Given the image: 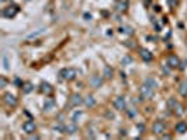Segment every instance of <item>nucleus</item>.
<instances>
[{"label": "nucleus", "mask_w": 187, "mask_h": 140, "mask_svg": "<svg viewBox=\"0 0 187 140\" xmlns=\"http://www.w3.org/2000/svg\"><path fill=\"white\" fill-rule=\"evenodd\" d=\"M77 76V71L73 67H66V69H62L59 71V78L61 80H66V81H72L75 80Z\"/></svg>", "instance_id": "obj_1"}, {"label": "nucleus", "mask_w": 187, "mask_h": 140, "mask_svg": "<svg viewBox=\"0 0 187 140\" xmlns=\"http://www.w3.org/2000/svg\"><path fill=\"white\" fill-rule=\"evenodd\" d=\"M139 94H141V98L142 100H152L155 97V90L152 87H149L148 84H142L139 87Z\"/></svg>", "instance_id": "obj_2"}, {"label": "nucleus", "mask_w": 187, "mask_h": 140, "mask_svg": "<svg viewBox=\"0 0 187 140\" xmlns=\"http://www.w3.org/2000/svg\"><path fill=\"white\" fill-rule=\"evenodd\" d=\"M18 11H20V7H18L17 4H11V6H8V7L3 8V17H6V18H13V17L17 16Z\"/></svg>", "instance_id": "obj_3"}, {"label": "nucleus", "mask_w": 187, "mask_h": 140, "mask_svg": "<svg viewBox=\"0 0 187 140\" xmlns=\"http://www.w3.org/2000/svg\"><path fill=\"white\" fill-rule=\"evenodd\" d=\"M165 130H166V125H165V122H162V121H156V122H154V125H152V133H154V134H163Z\"/></svg>", "instance_id": "obj_4"}, {"label": "nucleus", "mask_w": 187, "mask_h": 140, "mask_svg": "<svg viewBox=\"0 0 187 140\" xmlns=\"http://www.w3.org/2000/svg\"><path fill=\"white\" fill-rule=\"evenodd\" d=\"M23 130H24L27 134H31L37 130V125L34 121H25L24 123H23Z\"/></svg>", "instance_id": "obj_5"}, {"label": "nucleus", "mask_w": 187, "mask_h": 140, "mask_svg": "<svg viewBox=\"0 0 187 140\" xmlns=\"http://www.w3.org/2000/svg\"><path fill=\"white\" fill-rule=\"evenodd\" d=\"M3 101L7 104L8 107H16L17 105V98L11 93H6L3 95Z\"/></svg>", "instance_id": "obj_6"}, {"label": "nucleus", "mask_w": 187, "mask_h": 140, "mask_svg": "<svg viewBox=\"0 0 187 140\" xmlns=\"http://www.w3.org/2000/svg\"><path fill=\"white\" fill-rule=\"evenodd\" d=\"M113 105L117 111H124V109H125V105H127V104H125V98H124V97H117V98L114 100Z\"/></svg>", "instance_id": "obj_7"}, {"label": "nucleus", "mask_w": 187, "mask_h": 140, "mask_svg": "<svg viewBox=\"0 0 187 140\" xmlns=\"http://www.w3.org/2000/svg\"><path fill=\"white\" fill-rule=\"evenodd\" d=\"M139 56L142 58L144 62H152V59H154L152 53L148 49H145V48H139Z\"/></svg>", "instance_id": "obj_8"}, {"label": "nucleus", "mask_w": 187, "mask_h": 140, "mask_svg": "<svg viewBox=\"0 0 187 140\" xmlns=\"http://www.w3.org/2000/svg\"><path fill=\"white\" fill-rule=\"evenodd\" d=\"M167 64L170 66L172 69H177V67H180V59L176 55H170L167 58Z\"/></svg>", "instance_id": "obj_9"}, {"label": "nucleus", "mask_w": 187, "mask_h": 140, "mask_svg": "<svg viewBox=\"0 0 187 140\" xmlns=\"http://www.w3.org/2000/svg\"><path fill=\"white\" fill-rule=\"evenodd\" d=\"M127 8H128V3H127L125 0H118V1L115 3V10H117L118 13H125Z\"/></svg>", "instance_id": "obj_10"}, {"label": "nucleus", "mask_w": 187, "mask_h": 140, "mask_svg": "<svg viewBox=\"0 0 187 140\" xmlns=\"http://www.w3.org/2000/svg\"><path fill=\"white\" fill-rule=\"evenodd\" d=\"M77 130H79V128H77L76 122H72V123L65 125V133L66 134H75Z\"/></svg>", "instance_id": "obj_11"}, {"label": "nucleus", "mask_w": 187, "mask_h": 140, "mask_svg": "<svg viewBox=\"0 0 187 140\" xmlns=\"http://www.w3.org/2000/svg\"><path fill=\"white\" fill-rule=\"evenodd\" d=\"M84 102V100L82 98L80 94H73L72 97H70V104L73 105V107H79V105H82Z\"/></svg>", "instance_id": "obj_12"}, {"label": "nucleus", "mask_w": 187, "mask_h": 140, "mask_svg": "<svg viewBox=\"0 0 187 140\" xmlns=\"http://www.w3.org/2000/svg\"><path fill=\"white\" fill-rule=\"evenodd\" d=\"M55 105H57V101L54 100V98H47L45 102H44V111H52V109L55 108Z\"/></svg>", "instance_id": "obj_13"}, {"label": "nucleus", "mask_w": 187, "mask_h": 140, "mask_svg": "<svg viewBox=\"0 0 187 140\" xmlns=\"http://www.w3.org/2000/svg\"><path fill=\"white\" fill-rule=\"evenodd\" d=\"M52 90H54L52 86H51L49 83H47V81H42V83L40 84V91L41 93H44V94H47V95L52 93Z\"/></svg>", "instance_id": "obj_14"}, {"label": "nucleus", "mask_w": 187, "mask_h": 140, "mask_svg": "<svg viewBox=\"0 0 187 140\" xmlns=\"http://www.w3.org/2000/svg\"><path fill=\"white\" fill-rule=\"evenodd\" d=\"M118 31L121 32V34H124V35H128V37H131V35H134L135 30H134L132 27H130V25H121V27L118 28Z\"/></svg>", "instance_id": "obj_15"}, {"label": "nucleus", "mask_w": 187, "mask_h": 140, "mask_svg": "<svg viewBox=\"0 0 187 140\" xmlns=\"http://www.w3.org/2000/svg\"><path fill=\"white\" fill-rule=\"evenodd\" d=\"M103 76H104V78H107V80H111L114 76L113 67L108 66V64H106V66H104V71H103Z\"/></svg>", "instance_id": "obj_16"}, {"label": "nucleus", "mask_w": 187, "mask_h": 140, "mask_svg": "<svg viewBox=\"0 0 187 140\" xmlns=\"http://www.w3.org/2000/svg\"><path fill=\"white\" fill-rule=\"evenodd\" d=\"M90 84L94 87V88L101 87V84H103V77H101V76H94V77L90 80Z\"/></svg>", "instance_id": "obj_17"}, {"label": "nucleus", "mask_w": 187, "mask_h": 140, "mask_svg": "<svg viewBox=\"0 0 187 140\" xmlns=\"http://www.w3.org/2000/svg\"><path fill=\"white\" fill-rule=\"evenodd\" d=\"M174 130L177 133H180V134H183V133H186L187 132V123L186 122H179V123L176 125V128H174Z\"/></svg>", "instance_id": "obj_18"}, {"label": "nucleus", "mask_w": 187, "mask_h": 140, "mask_svg": "<svg viewBox=\"0 0 187 140\" xmlns=\"http://www.w3.org/2000/svg\"><path fill=\"white\" fill-rule=\"evenodd\" d=\"M84 105H86L87 108L96 107V100H94V97H93V95H87V97L84 98Z\"/></svg>", "instance_id": "obj_19"}, {"label": "nucleus", "mask_w": 187, "mask_h": 140, "mask_svg": "<svg viewBox=\"0 0 187 140\" xmlns=\"http://www.w3.org/2000/svg\"><path fill=\"white\" fill-rule=\"evenodd\" d=\"M144 83H145V84H148V86H149V87H152L154 90H156V88L159 87V84H158V81H156L155 78H152V77H148L147 80L144 81Z\"/></svg>", "instance_id": "obj_20"}, {"label": "nucleus", "mask_w": 187, "mask_h": 140, "mask_svg": "<svg viewBox=\"0 0 187 140\" xmlns=\"http://www.w3.org/2000/svg\"><path fill=\"white\" fill-rule=\"evenodd\" d=\"M179 93L180 95H187V80H184V81H181L180 83V86H179Z\"/></svg>", "instance_id": "obj_21"}, {"label": "nucleus", "mask_w": 187, "mask_h": 140, "mask_svg": "<svg viewBox=\"0 0 187 140\" xmlns=\"http://www.w3.org/2000/svg\"><path fill=\"white\" fill-rule=\"evenodd\" d=\"M52 130L54 132H58V133H65V125L63 123H55L54 126H52Z\"/></svg>", "instance_id": "obj_22"}, {"label": "nucleus", "mask_w": 187, "mask_h": 140, "mask_svg": "<svg viewBox=\"0 0 187 140\" xmlns=\"http://www.w3.org/2000/svg\"><path fill=\"white\" fill-rule=\"evenodd\" d=\"M33 90H34L33 83H30V81L24 83V86H23V93H24V94H30Z\"/></svg>", "instance_id": "obj_23"}, {"label": "nucleus", "mask_w": 187, "mask_h": 140, "mask_svg": "<svg viewBox=\"0 0 187 140\" xmlns=\"http://www.w3.org/2000/svg\"><path fill=\"white\" fill-rule=\"evenodd\" d=\"M174 114L180 116V115H183V112H184V108H183V105H179V104H176V107H174Z\"/></svg>", "instance_id": "obj_24"}, {"label": "nucleus", "mask_w": 187, "mask_h": 140, "mask_svg": "<svg viewBox=\"0 0 187 140\" xmlns=\"http://www.w3.org/2000/svg\"><path fill=\"white\" fill-rule=\"evenodd\" d=\"M170 66L169 64H162V71H163V74L165 76H170Z\"/></svg>", "instance_id": "obj_25"}, {"label": "nucleus", "mask_w": 187, "mask_h": 140, "mask_svg": "<svg viewBox=\"0 0 187 140\" xmlns=\"http://www.w3.org/2000/svg\"><path fill=\"white\" fill-rule=\"evenodd\" d=\"M127 114H128V116L130 118H135L137 115H138V111L135 108H130V109H127Z\"/></svg>", "instance_id": "obj_26"}, {"label": "nucleus", "mask_w": 187, "mask_h": 140, "mask_svg": "<svg viewBox=\"0 0 187 140\" xmlns=\"http://www.w3.org/2000/svg\"><path fill=\"white\" fill-rule=\"evenodd\" d=\"M131 62H132V59H131V56H124L121 60V64L122 66H128V64H131Z\"/></svg>", "instance_id": "obj_27"}, {"label": "nucleus", "mask_w": 187, "mask_h": 140, "mask_svg": "<svg viewBox=\"0 0 187 140\" xmlns=\"http://www.w3.org/2000/svg\"><path fill=\"white\" fill-rule=\"evenodd\" d=\"M176 104H177V102H176V100H174V98H170V100L167 101V108L173 109L174 107H176Z\"/></svg>", "instance_id": "obj_28"}, {"label": "nucleus", "mask_w": 187, "mask_h": 140, "mask_svg": "<svg viewBox=\"0 0 187 140\" xmlns=\"http://www.w3.org/2000/svg\"><path fill=\"white\" fill-rule=\"evenodd\" d=\"M42 32H44V30H38V31H35V32H33V34H30L27 38H28V39H33V38H35V37H38V35H41Z\"/></svg>", "instance_id": "obj_29"}, {"label": "nucleus", "mask_w": 187, "mask_h": 140, "mask_svg": "<svg viewBox=\"0 0 187 140\" xmlns=\"http://www.w3.org/2000/svg\"><path fill=\"white\" fill-rule=\"evenodd\" d=\"M80 116H82V112L80 111H76V112L73 114V118H72V119H73V122H77V119H79Z\"/></svg>", "instance_id": "obj_30"}, {"label": "nucleus", "mask_w": 187, "mask_h": 140, "mask_svg": "<svg viewBox=\"0 0 187 140\" xmlns=\"http://www.w3.org/2000/svg\"><path fill=\"white\" fill-rule=\"evenodd\" d=\"M6 84H7V80L4 78V76H1L0 77V87H6Z\"/></svg>", "instance_id": "obj_31"}, {"label": "nucleus", "mask_w": 187, "mask_h": 140, "mask_svg": "<svg viewBox=\"0 0 187 140\" xmlns=\"http://www.w3.org/2000/svg\"><path fill=\"white\" fill-rule=\"evenodd\" d=\"M167 4H169V7H174L177 4V0H167Z\"/></svg>", "instance_id": "obj_32"}, {"label": "nucleus", "mask_w": 187, "mask_h": 140, "mask_svg": "<svg viewBox=\"0 0 187 140\" xmlns=\"http://www.w3.org/2000/svg\"><path fill=\"white\" fill-rule=\"evenodd\" d=\"M3 63H4V69H8V60H7V56L6 55L3 56Z\"/></svg>", "instance_id": "obj_33"}, {"label": "nucleus", "mask_w": 187, "mask_h": 140, "mask_svg": "<svg viewBox=\"0 0 187 140\" xmlns=\"http://www.w3.org/2000/svg\"><path fill=\"white\" fill-rule=\"evenodd\" d=\"M28 139H31V140H34V139H40V136H38V134H35V133H34V134H33V133H31Z\"/></svg>", "instance_id": "obj_34"}, {"label": "nucleus", "mask_w": 187, "mask_h": 140, "mask_svg": "<svg viewBox=\"0 0 187 140\" xmlns=\"http://www.w3.org/2000/svg\"><path fill=\"white\" fill-rule=\"evenodd\" d=\"M84 18L89 21V20H91V16H90V14H84Z\"/></svg>", "instance_id": "obj_35"}, {"label": "nucleus", "mask_w": 187, "mask_h": 140, "mask_svg": "<svg viewBox=\"0 0 187 140\" xmlns=\"http://www.w3.org/2000/svg\"><path fill=\"white\" fill-rule=\"evenodd\" d=\"M163 139H172L170 134H163Z\"/></svg>", "instance_id": "obj_36"}, {"label": "nucleus", "mask_w": 187, "mask_h": 140, "mask_svg": "<svg viewBox=\"0 0 187 140\" xmlns=\"http://www.w3.org/2000/svg\"><path fill=\"white\" fill-rule=\"evenodd\" d=\"M120 134H121V136H127V130H120Z\"/></svg>", "instance_id": "obj_37"}, {"label": "nucleus", "mask_w": 187, "mask_h": 140, "mask_svg": "<svg viewBox=\"0 0 187 140\" xmlns=\"http://www.w3.org/2000/svg\"><path fill=\"white\" fill-rule=\"evenodd\" d=\"M138 128H139V130H141V133H144V126H142V125H138Z\"/></svg>", "instance_id": "obj_38"}, {"label": "nucleus", "mask_w": 187, "mask_h": 140, "mask_svg": "<svg viewBox=\"0 0 187 140\" xmlns=\"http://www.w3.org/2000/svg\"><path fill=\"white\" fill-rule=\"evenodd\" d=\"M155 11H158V13H159V11H160V7H159V6H156V7H155Z\"/></svg>", "instance_id": "obj_39"}, {"label": "nucleus", "mask_w": 187, "mask_h": 140, "mask_svg": "<svg viewBox=\"0 0 187 140\" xmlns=\"http://www.w3.org/2000/svg\"><path fill=\"white\" fill-rule=\"evenodd\" d=\"M149 3H151V1H149V0H144V4H145V6H148V4H149Z\"/></svg>", "instance_id": "obj_40"}, {"label": "nucleus", "mask_w": 187, "mask_h": 140, "mask_svg": "<svg viewBox=\"0 0 187 140\" xmlns=\"http://www.w3.org/2000/svg\"><path fill=\"white\" fill-rule=\"evenodd\" d=\"M0 1H1V3H6V1H7V0H0Z\"/></svg>", "instance_id": "obj_41"}]
</instances>
